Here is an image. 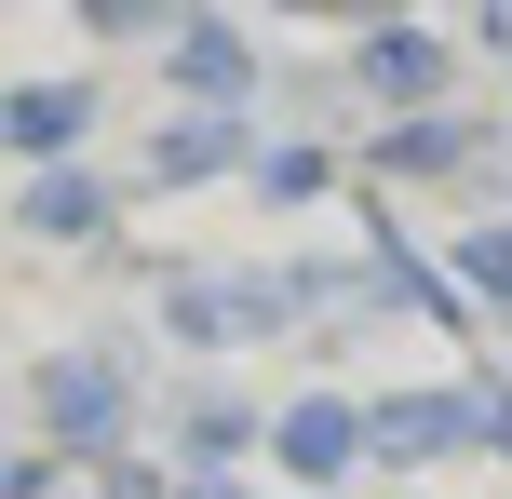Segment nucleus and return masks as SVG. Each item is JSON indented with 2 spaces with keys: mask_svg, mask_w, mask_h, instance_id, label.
<instances>
[{
  "mask_svg": "<svg viewBox=\"0 0 512 499\" xmlns=\"http://www.w3.org/2000/svg\"><path fill=\"white\" fill-rule=\"evenodd\" d=\"M108 499H162V486H149V473H122V486H108Z\"/></svg>",
  "mask_w": 512,
  "mask_h": 499,
  "instance_id": "nucleus-15",
  "label": "nucleus"
},
{
  "mask_svg": "<svg viewBox=\"0 0 512 499\" xmlns=\"http://www.w3.org/2000/svg\"><path fill=\"white\" fill-rule=\"evenodd\" d=\"M95 216H108V189H95V176H27V230H41V243H81Z\"/></svg>",
  "mask_w": 512,
  "mask_h": 499,
  "instance_id": "nucleus-10",
  "label": "nucleus"
},
{
  "mask_svg": "<svg viewBox=\"0 0 512 499\" xmlns=\"http://www.w3.org/2000/svg\"><path fill=\"white\" fill-rule=\"evenodd\" d=\"M176 81L203 108H243V81H256V54H243V27H216V14H189L176 27Z\"/></svg>",
  "mask_w": 512,
  "mask_h": 499,
  "instance_id": "nucleus-8",
  "label": "nucleus"
},
{
  "mask_svg": "<svg viewBox=\"0 0 512 499\" xmlns=\"http://www.w3.org/2000/svg\"><path fill=\"white\" fill-rule=\"evenodd\" d=\"M81 27H95V41H149L162 14H149V0H81ZM162 41H176V27H162Z\"/></svg>",
  "mask_w": 512,
  "mask_h": 499,
  "instance_id": "nucleus-14",
  "label": "nucleus"
},
{
  "mask_svg": "<svg viewBox=\"0 0 512 499\" xmlns=\"http://www.w3.org/2000/svg\"><path fill=\"white\" fill-rule=\"evenodd\" d=\"M27 405H41V446L54 459H108L122 419H135V378H122V351H54V365L27 378Z\"/></svg>",
  "mask_w": 512,
  "mask_h": 499,
  "instance_id": "nucleus-1",
  "label": "nucleus"
},
{
  "mask_svg": "<svg viewBox=\"0 0 512 499\" xmlns=\"http://www.w3.org/2000/svg\"><path fill=\"white\" fill-rule=\"evenodd\" d=\"M472 162V122H391L378 135V176H459Z\"/></svg>",
  "mask_w": 512,
  "mask_h": 499,
  "instance_id": "nucleus-9",
  "label": "nucleus"
},
{
  "mask_svg": "<svg viewBox=\"0 0 512 499\" xmlns=\"http://www.w3.org/2000/svg\"><path fill=\"white\" fill-rule=\"evenodd\" d=\"M189 499H243V486H189Z\"/></svg>",
  "mask_w": 512,
  "mask_h": 499,
  "instance_id": "nucleus-16",
  "label": "nucleus"
},
{
  "mask_svg": "<svg viewBox=\"0 0 512 499\" xmlns=\"http://www.w3.org/2000/svg\"><path fill=\"white\" fill-rule=\"evenodd\" d=\"M351 81L418 122V108H445V41H432V27H364V41H351Z\"/></svg>",
  "mask_w": 512,
  "mask_h": 499,
  "instance_id": "nucleus-4",
  "label": "nucleus"
},
{
  "mask_svg": "<svg viewBox=\"0 0 512 499\" xmlns=\"http://www.w3.org/2000/svg\"><path fill=\"white\" fill-rule=\"evenodd\" d=\"M256 432H270V419H256V405H230V392H203V405H189V473L216 486V459H243Z\"/></svg>",
  "mask_w": 512,
  "mask_h": 499,
  "instance_id": "nucleus-11",
  "label": "nucleus"
},
{
  "mask_svg": "<svg viewBox=\"0 0 512 499\" xmlns=\"http://www.w3.org/2000/svg\"><path fill=\"white\" fill-rule=\"evenodd\" d=\"M162 311H176V338L230 351V338H283V311H310V297H297V270H176Z\"/></svg>",
  "mask_w": 512,
  "mask_h": 499,
  "instance_id": "nucleus-2",
  "label": "nucleus"
},
{
  "mask_svg": "<svg viewBox=\"0 0 512 499\" xmlns=\"http://www.w3.org/2000/svg\"><path fill=\"white\" fill-rule=\"evenodd\" d=\"M256 176H270V203H310V189H324L337 162H324V149H270V162H256Z\"/></svg>",
  "mask_w": 512,
  "mask_h": 499,
  "instance_id": "nucleus-13",
  "label": "nucleus"
},
{
  "mask_svg": "<svg viewBox=\"0 0 512 499\" xmlns=\"http://www.w3.org/2000/svg\"><path fill=\"white\" fill-rule=\"evenodd\" d=\"M230 162H243V108H189V122H162V135H149V176H162V189L230 176Z\"/></svg>",
  "mask_w": 512,
  "mask_h": 499,
  "instance_id": "nucleus-7",
  "label": "nucleus"
},
{
  "mask_svg": "<svg viewBox=\"0 0 512 499\" xmlns=\"http://www.w3.org/2000/svg\"><path fill=\"white\" fill-rule=\"evenodd\" d=\"M270 446H283V473H310V486H337V473H351V459H364V405H337V392H310V405H283V432H270Z\"/></svg>",
  "mask_w": 512,
  "mask_h": 499,
  "instance_id": "nucleus-6",
  "label": "nucleus"
},
{
  "mask_svg": "<svg viewBox=\"0 0 512 499\" xmlns=\"http://www.w3.org/2000/svg\"><path fill=\"white\" fill-rule=\"evenodd\" d=\"M459 284H486V297H512V216H486V230L459 243Z\"/></svg>",
  "mask_w": 512,
  "mask_h": 499,
  "instance_id": "nucleus-12",
  "label": "nucleus"
},
{
  "mask_svg": "<svg viewBox=\"0 0 512 499\" xmlns=\"http://www.w3.org/2000/svg\"><path fill=\"white\" fill-rule=\"evenodd\" d=\"M81 122H95V95H81V81H27V95L0 108V135H14V162H27V176H68Z\"/></svg>",
  "mask_w": 512,
  "mask_h": 499,
  "instance_id": "nucleus-5",
  "label": "nucleus"
},
{
  "mask_svg": "<svg viewBox=\"0 0 512 499\" xmlns=\"http://www.w3.org/2000/svg\"><path fill=\"white\" fill-rule=\"evenodd\" d=\"M445 446H472V392H378L364 405V459H391V473H418Z\"/></svg>",
  "mask_w": 512,
  "mask_h": 499,
  "instance_id": "nucleus-3",
  "label": "nucleus"
}]
</instances>
